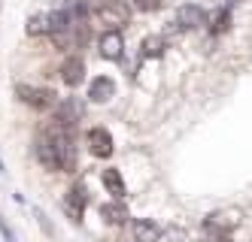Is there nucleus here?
Returning a JSON list of instances; mask_svg holds the SVG:
<instances>
[{
	"mask_svg": "<svg viewBox=\"0 0 252 242\" xmlns=\"http://www.w3.org/2000/svg\"><path fill=\"white\" fill-rule=\"evenodd\" d=\"M37 158H40V163L46 166V170H52V173H73L76 170L73 130L52 118L49 127L43 130L40 145H37Z\"/></svg>",
	"mask_w": 252,
	"mask_h": 242,
	"instance_id": "obj_1",
	"label": "nucleus"
},
{
	"mask_svg": "<svg viewBox=\"0 0 252 242\" xmlns=\"http://www.w3.org/2000/svg\"><path fill=\"white\" fill-rule=\"evenodd\" d=\"M131 3L128 0H103V3L97 6V12H94V18L100 25H106L110 30H119L122 25H128V18H131Z\"/></svg>",
	"mask_w": 252,
	"mask_h": 242,
	"instance_id": "obj_2",
	"label": "nucleus"
},
{
	"mask_svg": "<svg viewBox=\"0 0 252 242\" xmlns=\"http://www.w3.org/2000/svg\"><path fill=\"white\" fill-rule=\"evenodd\" d=\"M240 224V212L237 209H219L204 218V227L213 233V236H228L234 227Z\"/></svg>",
	"mask_w": 252,
	"mask_h": 242,
	"instance_id": "obj_3",
	"label": "nucleus"
},
{
	"mask_svg": "<svg viewBox=\"0 0 252 242\" xmlns=\"http://www.w3.org/2000/svg\"><path fill=\"white\" fill-rule=\"evenodd\" d=\"M15 97L28 103L31 109H49L55 103V94L49 88H37V85H15Z\"/></svg>",
	"mask_w": 252,
	"mask_h": 242,
	"instance_id": "obj_4",
	"label": "nucleus"
},
{
	"mask_svg": "<svg viewBox=\"0 0 252 242\" xmlns=\"http://www.w3.org/2000/svg\"><path fill=\"white\" fill-rule=\"evenodd\" d=\"M85 142H88V152H92L94 158H110L116 152V142H113V134L103 127H92L85 134Z\"/></svg>",
	"mask_w": 252,
	"mask_h": 242,
	"instance_id": "obj_5",
	"label": "nucleus"
},
{
	"mask_svg": "<svg viewBox=\"0 0 252 242\" xmlns=\"http://www.w3.org/2000/svg\"><path fill=\"white\" fill-rule=\"evenodd\" d=\"M85 206H88V194H85V185L82 182H76L73 188L67 191V197H64V212L70 215L79 224L82 221V215H85Z\"/></svg>",
	"mask_w": 252,
	"mask_h": 242,
	"instance_id": "obj_6",
	"label": "nucleus"
},
{
	"mask_svg": "<svg viewBox=\"0 0 252 242\" xmlns=\"http://www.w3.org/2000/svg\"><path fill=\"white\" fill-rule=\"evenodd\" d=\"M176 25L183 27V30H194V27L207 25V12L197 3H183V6L176 9Z\"/></svg>",
	"mask_w": 252,
	"mask_h": 242,
	"instance_id": "obj_7",
	"label": "nucleus"
},
{
	"mask_svg": "<svg viewBox=\"0 0 252 242\" xmlns=\"http://www.w3.org/2000/svg\"><path fill=\"white\" fill-rule=\"evenodd\" d=\"M82 109H85V106H82L76 97H67V100H61V103H58L55 121H61L64 127L73 130V127H76V121H82Z\"/></svg>",
	"mask_w": 252,
	"mask_h": 242,
	"instance_id": "obj_8",
	"label": "nucleus"
},
{
	"mask_svg": "<svg viewBox=\"0 0 252 242\" xmlns=\"http://www.w3.org/2000/svg\"><path fill=\"white\" fill-rule=\"evenodd\" d=\"M97 49H100V54H103L106 61H119V58H122V49H125L122 33H119V30H106V33H100Z\"/></svg>",
	"mask_w": 252,
	"mask_h": 242,
	"instance_id": "obj_9",
	"label": "nucleus"
},
{
	"mask_svg": "<svg viewBox=\"0 0 252 242\" xmlns=\"http://www.w3.org/2000/svg\"><path fill=\"white\" fill-rule=\"evenodd\" d=\"M61 79H64V85H70V88L82 85V79H85V61L79 58V54H70V58L61 64Z\"/></svg>",
	"mask_w": 252,
	"mask_h": 242,
	"instance_id": "obj_10",
	"label": "nucleus"
},
{
	"mask_svg": "<svg viewBox=\"0 0 252 242\" xmlns=\"http://www.w3.org/2000/svg\"><path fill=\"white\" fill-rule=\"evenodd\" d=\"M131 230H134V239L137 242H158L161 236H164L161 224H158V221H152V218H137L134 224H131Z\"/></svg>",
	"mask_w": 252,
	"mask_h": 242,
	"instance_id": "obj_11",
	"label": "nucleus"
},
{
	"mask_svg": "<svg viewBox=\"0 0 252 242\" xmlns=\"http://www.w3.org/2000/svg\"><path fill=\"white\" fill-rule=\"evenodd\" d=\"M100 182H103L106 194H113V200H125V194H128V185H125V179H122V173L116 170V166H106V170L100 173Z\"/></svg>",
	"mask_w": 252,
	"mask_h": 242,
	"instance_id": "obj_12",
	"label": "nucleus"
},
{
	"mask_svg": "<svg viewBox=\"0 0 252 242\" xmlns=\"http://www.w3.org/2000/svg\"><path fill=\"white\" fill-rule=\"evenodd\" d=\"M88 97L94 103H106L110 97H116V79L110 76H94L92 85H88Z\"/></svg>",
	"mask_w": 252,
	"mask_h": 242,
	"instance_id": "obj_13",
	"label": "nucleus"
},
{
	"mask_svg": "<svg viewBox=\"0 0 252 242\" xmlns=\"http://www.w3.org/2000/svg\"><path fill=\"white\" fill-rule=\"evenodd\" d=\"M167 52V36L164 33H149L140 43V58H164Z\"/></svg>",
	"mask_w": 252,
	"mask_h": 242,
	"instance_id": "obj_14",
	"label": "nucleus"
},
{
	"mask_svg": "<svg viewBox=\"0 0 252 242\" xmlns=\"http://www.w3.org/2000/svg\"><path fill=\"white\" fill-rule=\"evenodd\" d=\"M100 218L106 221V224H125L128 221V209H125V203L122 200H110V203H103L100 206Z\"/></svg>",
	"mask_w": 252,
	"mask_h": 242,
	"instance_id": "obj_15",
	"label": "nucleus"
},
{
	"mask_svg": "<svg viewBox=\"0 0 252 242\" xmlns=\"http://www.w3.org/2000/svg\"><path fill=\"white\" fill-rule=\"evenodd\" d=\"M28 33H31V36H40V33H49V36H52V12L31 15V18H28Z\"/></svg>",
	"mask_w": 252,
	"mask_h": 242,
	"instance_id": "obj_16",
	"label": "nucleus"
},
{
	"mask_svg": "<svg viewBox=\"0 0 252 242\" xmlns=\"http://www.w3.org/2000/svg\"><path fill=\"white\" fill-rule=\"evenodd\" d=\"M161 242H191V239H189V230H183V227H167Z\"/></svg>",
	"mask_w": 252,
	"mask_h": 242,
	"instance_id": "obj_17",
	"label": "nucleus"
},
{
	"mask_svg": "<svg viewBox=\"0 0 252 242\" xmlns=\"http://www.w3.org/2000/svg\"><path fill=\"white\" fill-rule=\"evenodd\" d=\"M228 22H231V12H228V6H225V9H219V15L213 18V25H210V27L219 33V30H225V27H228Z\"/></svg>",
	"mask_w": 252,
	"mask_h": 242,
	"instance_id": "obj_18",
	"label": "nucleus"
},
{
	"mask_svg": "<svg viewBox=\"0 0 252 242\" xmlns=\"http://www.w3.org/2000/svg\"><path fill=\"white\" fill-rule=\"evenodd\" d=\"M131 6L140 9V12H152V9L161 6V0H131Z\"/></svg>",
	"mask_w": 252,
	"mask_h": 242,
	"instance_id": "obj_19",
	"label": "nucleus"
},
{
	"mask_svg": "<svg viewBox=\"0 0 252 242\" xmlns=\"http://www.w3.org/2000/svg\"><path fill=\"white\" fill-rule=\"evenodd\" d=\"M219 242H231V239H219Z\"/></svg>",
	"mask_w": 252,
	"mask_h": 242,
	"instance_id": "obj_20",
	"label": "nucleus"
}]
</instances>
